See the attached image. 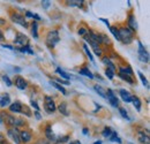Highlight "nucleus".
<instances>
[{
	"instance_id": "cd10ccee",
	"label": "nucleus",
	"mask_w": 150,
	"mask_h": 144,
	"mask_svg": "<svg viewBox=\"0 0 150 144\" xmlns=\"http://www.w3.org/2000/svg\"><path fill=\"white\" fill-rule=\"evenodd\" d=\"M119 77H120L121 80L126 81V82H127V83H129V84H134V80H133V77L129 76V75H126V74L119 73Z\"/></svg>"
},
{
	"instance_id": "c85d7f7f",
	"label": "nucleus",
	"mask_w": 150,
	"mask_h": 144,
	"mask_svg": "<svg viewBox=\"0 0 150 144\" xmlns=\"http://www.w3.org/2000/svg\"><path fill=\"white\" fill-rule=\"evenodd\" d=\"M137 75H139V77H140V80H141L142 84H143L147 89H149V82H148V80L146 78V76H144L141 72H137Z\"/></svg>"
},
{
	"instance_id": "603ef678",
	"label": "nucleus",
	"mask_w": 150,
	"mask_h": 144,
	"mask_svg": "<svg viewBox=\"0 0 150 144\" xmlns=\"http://www.w3.org/2000/svg\"><path fill=\"white\" fill-rule=\"evenodd\" d=\"M68 144H81V142L77 141V140H75V141H71V143H68Z\"/></svg>"
},
{
	"instance_id": "393cba45",
	"label": "nucleus",
	"mask_w": 150,
	"mask_h": 144,
	"mask_svg": "<svg viewBox=\"0 0 150 144\" xmlns=\"http://www.w3.org/2000/svg\"><path fill=\"white\" fill-rule=\"evenodd\" d=\"M80 75H82V76H86V77H88V78H90V80H93L94 78V74L90 72L87 67H84V68H82V69H80Z\"/></svg>"
},
{
	"instance_id": "09e8293b",
	"label": "nucleus",
	"mask_w": 150,
	"mask_h": 144,
	"mask_svg": "<svg viewBox=\"0 0 150 144\" xmlns=\"http://www.w3.org/2000/svg\"><path fill=\"white\" fill-rule=\"evenodd\" d=\"M4 118H5V114H4L2 112H0V124H4V122H5Z\"/></svg>"
},
{
	"instance_id": "e433bc0d",
	"label": "nucleus",
	"mask_w": 150,
	"mask_h": 144,
	"mask_svg": "<svg viewBox=\"0 0 150 144\" xmlns=\"http://www.w3.org/2000/svg\"><path fill=\"white\" fill-rule=\"evenodd\" d=\"M68 140H69V136H68V135H66V136H62V137L57 138L56 143H66Z\"/></svg>"
},
{
	"instance_id": "b1692460",
	"label": "nucleus",
	"mask_w": 150,
	"mask_h": 144,
	"mask_svg": "<svg viewBox=\"0 0 150 144\" xmlns=\"http://www.w3.org/2000/svg\"><path fill=\"white\" fill-rule=\"evenodd\" d=\"M50 84H51V85H52L53 88H56V89L58 91H60V92H61V93H62L64 96H66V95H67V91H66V89H65V88H64L62 85L58 84L57 82H54V81H50Z\"/></svg>"
},
{
	"instance_id": "a878e982",
	"label": "nucleus",
	"mask_w": 150,
	"mask_h": 144,
	"mask_svg": "<svg viewBox=\"0 0 150 144\" xmlns=\"http://www.w3.org/2000/svg\"><path fill=\"white\" fill-rule=\"evenodd\" d=\"M31 35L34 38H38V23L37 21H33L31 23Z\"/></svg>"
},
{
	"instance_id": "412c9836",
	"label": "nucleus",
	"mask_w": 150,
	"mask_h": 144,
	"mask_svg": "<svg viewBox=\"0 0 150 144\" xmlns=\"http://www.w3.org/2000/svg\"><path fill=\"white\" fill-rule=\"evenodd\" d=\"M56 72L58 73V74H59V75H60L62 78H65L66 81H69V80L72 78V76H73V75H71V74L66 73L65 71H64V69H61V68H59V67H58V68L56 69Z\"/></svg>"
},
{
	"instance_id": "5fc2aeb1",
	"label": "nucleus",
	"mask_w": 150,
	"mask_h": 144,
	"mask_svg": "<svg viewBox=\"0 0 150 144\" xmlns=\"http://www.w3.org/2000/svg\"><path fill=\"white\" fill-rule=\"evenodd\" d=\"M83 134H84V135L88 134V129H87V128H83Z\"/></svg>"
},
{
	"instance_id": "37998d69",
	"label": "nucleus",
	"mask_w": 150,
	"mask_h": 144,
	"mask_svg": "<svg viewBox=\"0 0 150 144\" xmlns=\"http://www.w3.org/2000/svg\"><path fill=\"white\" fill-rule=\"evenodd\" d=\"M42 6H43V8L47 9V8L51 6V1H49V0H44V1H42Z\"/></svg>"
},
{
	"instance_id": "3c124183",
	"label": "nucleus",
	"mask_w": 150,
	"mask_h": 144,
	"mask_svg": "<svg viewBox=\"0 0 150 144\" xmlns=\"http://www.w3.org/2000/svg\"><path fill=\"white\" fill-rule=\"evenodd\" d=\"M2 46H4V47H6V49H9V50H14V47H13L12 45H6V44H2Z\"/></svg>"
},
{
	"instance_id": "58836bf2",
	"label": "nucleus",
	"mask_w": 150,
	"mask_h": 144,
	"mask_svg": "<svg viewBox=\"0 0 150 144\" xmlns=\"http://www.w3.org/2000/svg\"><path fill=\"white\" fill-rule=\"evenodd\" d=\"M23 112V114H25L27 116H31V112H30V109H29V107L28 106H22V111H21V113Z\"/></svg>"
},
{
	"instance_id": "13d9d810",
	"label": "nucleus",
	"mask_w": 150,
	"mask_h": 144,
	"mask_svg": "<svg viewBox=\"0 0 150 144\" xmlns=\"http://www.w3.org/2000/svg\"><path fill=\"white\" fill-rule=\"evenodd\" d=\"M127 144H133V143H127Z\"/></svg>"
},
{
	"instance_id": "4c0bfd02",
	"label": "nucleus",
	"mask_w": 150,
	"mask_h": 144,
	"mask_svg": "<svg viewBox=\"0 0 150 144\" xmlns=\"http://www.w3.org/2000/svg\"><path fill=\"white\" fill-rule=\"evenodd\" d=\"M2 81L6 83V85H7V87H12V84H13V83H12V81H11V78H9L7 75H4V76H2Z\"/></svg>"
},
{
	"instance_id": "6e6552de",
	"label": "nucleus",
	"mask_w": 150,
	"mask_h": 144,
	"mask_svg": "<svg viewBox=\"0 0 150 144\" xmlns=\"http://www.w3.org/2000/svg\"><path fill=\"white\" fill-rule=\"evenodd\" d=\"M106 99L109 100V103L112 105L113 107H119V99L114 95L113 90H111V89L106 90Z\"/></svg>"
},
{
	"instance_id": "de8ad7c7",
	"label": "nucleus",
	"mask_w": 150,
	"mask_h": 144,
	"mask_svg": "<svg viewBox=\"0 0 150 144\" xmlns=\"http://www.w3.org/2000/svg\"><path fill=\"white\" fill-rule=\"evenodd\" d=\"M99 20H100V21H103V22H104V23L108 25V28H110V27H111V25H110V22H109L106 18H99Z\"/></svg>"
},
{
	"instance_id": "9d476101",
	"label": "nucleus",
	"mask_w": 150,
	"mask_h": 144,
	"mask_svg": "<svg viewBox=\"0 0 150 144\" xmlns=\"http://www.w3.org/2000/svg\"><path fill=\"white\" fill-rule=\"evenodd\" d=\"M15 87H16L19 90H25L27 87H28V82H27L23 77L18 76V77L15 78Z\"/></svg>"
},
{
	"instance_id": "9b49d317",
	"label": "nucleus",
	"mask_w": 150,
	"mask_h": 144,
	"mask_svg": "<svg viewBox=\"0 0 150 144\" xmlns=\"http://www.w3.org/2000/svg\"><path fill=\"white\" fill-rule=\"evenodd\" d=\"M22 103L19 102V100H15L14 103H11V105L8 106L9 107V111L12 112V113H21V111H22Z\"/></svg>"
},
{
	"instance_id": "a18cd8bd",
	"label": "nucleus",
	"mask_w": 150,
	"mask_h": 144,
	"mask_svg": "<svg viewBox=\"0 0 150 144\" xmlns=\"http://www.w3.org/2000/svg\"><path fill=\"white\" fill-rule=\"evenodd\" d=\"M102 42L105 43V44H110V43H111L110 38L106 36V35H102Z\"/></svg>"
},
{
	"instance_id": "a211bd4d",
	"label": "nucleus",
	"mask_w": 150,
	"mask_h": 144,
	"mask_svg": "<svg viewBox=\"0 0 150 144\" xmlns=\"http://www.w3.org/2000/svg\"><path fill=\"white\" fill-rule=\"evenodd\" d=\"M45 135H46V137H47L49 140H51L52 142H56L57 137H56V135L53 134V131H52V128H51V126L46 127V129H45Z\"/></svg>"
},
{
	"instance_id": "473e14b6",
	"label": "nucleus",
	"mask_w": 150,
	"mask_h": 144,
	"mask_svg": "<svg viewBox=\"0 0 150 144\" xmlns=\"http://www.w3.org/2000/svg\"><path fill=\"white\" fill-rule=\"evenodd\" d=\"M83 50H84V52L87 53V55L89 56V59H90V61H91L93 64H95L94 55H93V53L90 52V50H89V47H88V45H87V44H84V45H83Z\"/></svg>"
},
{
	"instance_id": "6ab92c4d",
	"label": "nucleus",
	"mask_w": 150,
	"mask_h": 144,
	"mask_svg": "<svg viewBox=\"0 0 150 144\" xmlns=\"http://www.w3.org/2000/svg\"><path fill=\"white\" fill-rule=\"evenodd\" d=\"M67 5L71 6V7H79V8H81L84 5V1L83 0H68Z\"/></svg>"
},
{
	"instance_id": "ea45409f",
	"label": "nucleus",
	"mask_w": 150,
	"mask_h": 144,
	"mask_svg": "<svg viewBox=\"0 0 150 144\" xmlns=\"http://www.w3.org/2000/svg\"><path fill=\"white\" fill-rule=\"evenodd\" d=\"M105 75H106V77L109 78V80H113V77H114V72H112L111 69H106L105 71Z\"/></svg>"
},
{
	"instance_id": "aec40b11",
	"label": "nucleus",
	"mask_w": 150,
	"mask_h": 144,
	"mask_svg": "<svg viewBox=\"0 0 150 144\" xmlns=\"http://www.w3.org/2000/svg\"><path fill=\"white\" fill-rule=\"evenodd\" d=\"M102 61H103V64H104V65H106V66L109 67V69H111L112 72H115V66H114V64H113L112 61L110 60V58L104 56V58L102 59Z\"/></svg>"
},
{
	"instance_id": "a19ab883",
	"label": "nucleus",
	"mask_w": 150,
	"mask_h": 144,
	"mask_svg": "<svg viewBox=\"0 0 150 144\" xmlns=\"http://www.w3.org/2000/svg\"><path fill=\"white\" fill-rule=\"evenodd\" d=\"M54 82H57L58 84H64V85H68L69 84V81H65V80H62V78H57Z\"/></svg>"
},
{
	"instance_id": "1a4fd4ad",
	"label": "nucleus",
	"mask_w": 150,
	"mask_h": 144,
	"mask_svg": "<svg viewBox=\"0 0 150 144\" xmlns=\"http://www.w3.org/2000/svg\"><path fill=\"white\" fill-rule=\"evenodd\" d=\"M14 43H15V45H19L21 47H23V46L28 45L29 39H28V37L25 36V35H23V34H21V32H18L15 39H14Z\"/></svg>"
},
{
	"instance_id": "c9c22d12",
	"label": "nucleus",
	"mask_w": 150,
	"mask_h": 144,
	"mask_svg": "<svg viewBox=\"0 0 150 144\" xmlns=\"http://www.w3.org/2000/svg\"><path fill=\"white\" fill-rule=\"evenodd\" d=\"M25 16H27V18H35V20H37V21L40 20V16H39V15L35 14V13H31V12H29V11H27V12H25Z\"/></svg>"
},
{
	"instance_id": "dca6fc26",
	"label": "nucleus",
	"mask_w": 150,
	"mask_h": 144,
	"mask_svg": "<svg viewBox=\"0 0 150 144\" xmlns=\"http://www.w3.org/2000/svg\"><path fill=\"white\" fill-rule=\"evenodd\" d=\"M131 103H133L134 107L136 108V111H137V112H140V111H141L142 103H141V100H140V98H139V97H136V96H132V102H131Z\"/></svg>"
},
{
	"instance_id": "2eb2a0df",
	"label": "nucleus",
	"mask_w": 150,
	"mask_h": 144,
	"mask_svg": "<svg viewBox=\"0 0 150 144\" xmlns=\"http://www.w3.org/2000/svg\"><path fill=\"white\" fill-rule=\"evenodd\" d=\"M20 140L24 143H28L31 141V133L28 130H21L20 131Z\"/></svg>"
},
{
	"instance_id": "bb28decb",
	"label": "nucleus",
	"mask_w": 150,
	"mask_h": 144,
	"mask_svg": "<svg viewBox=\"0 0 150 144\" xmlns=\"http://www.w3.org/2000/svg\"><path fill=\"white\" fill-rule=\"evenodd\" d=\"M114 131L111 127H105L104 129H103V131H102V135L105 137V138H110V136L112 135V133Z\"/></svg>"
},
{
	"instance_id": "49530a36",
	"label": "nucleus",
	"mask_w": 150,
	"mask_h": 144,
	"mask_svg": "<svg viewBox=\"0 0 150 144\" xmlns=\"http://www.w3.org/2000/svg\"><path fill=\"white\" fill-rule=\"evenodd\" d=\"M6 143V140H5V136L2 134H0V144H5Z\"/></svg>"
},
{
	"instance_id": "f3484780",
	"label": "nucleus",
	"mask_w": 150,
	"mask_h": 144,
	"mask_svg": "<svg viewBox=\"0 0 150 144\" xmlns=\"http://www.w3.org/2000/svg\"><path fill=\"white\" fill-rule=\"evenodd\" d=\"M137 137H139V141L142 144H150L149 143V136L148 134H144L143 131H139L137 134Z\"/></svg>"
},
{
	"instance_id": "f704fd0d",
	"label": "nucleus",
	"mask_w": 150,
	"mask_h": 144,
	"mask_svg": "<svg viewBox=\"0 0 150 144\" xmlns=\"http://www.w3.org/2000/svg\"><path fill=\"white\" fill-rule=\"evenodd\" d=\"M119 113H120V115L122 116V118H125L126 120H131V118H129V115H128V112L125 109L124 107H119Z\"/></svg>"
},
{
	"instance_id": "4468645a",
	"label": "nucleus",
	"mask_w": 150,
	"mask_h": 144,
	"mask_svg": "<svg viewBox=\"0 0 150 144\" xmlns=\"http://www.w3.org/2000/svg\"><path fill=\"white\" fill-rule=\"evenodd\" d=\"M128 28H129L131 30H133L134 32L139 29V25H137L136 18H135V16H134L133 14H131V15L128 16Z\"/></svg>"
},
{
	"instance_id": "f257e3e1",
	"label": "nucleus",
	"mask_w": 150,
	"mask_h": 144,
	"mask_svg": "<svg viewBox=\"0 0 150 144\" xmlns=\"http://www.w3.org/2000/svg\"><path fill=\"white\" fill-rule=\"evenodd\" d=\"M119 30V38H120V42H122L124 44H131L133 42V38H134V31L131 30L128 27L127 28H120L118 29Z\"/></svg>"
},
{
	"instance_id": "c756f323",
	"label": "nucleus",
	"mask_w": 150,
	"mask_h": 144,
	"mask_svg": "<svg viewBox=\"0 0 150 144\" xmlns=\"http://www.w3.org/2000/svg\"><path fill=\"white\" fill-rule=\"evenodd\" d=\"M111 142H117V143L119 144H122V141H121V138L118 136V134H117V131H113L112 135L110 136V138H109Z\"/></svg>"
},
{
	"instance_id": "4d7b16f0",
	"label": "nucleus",
	"mask_w": 150,
	"mask_h": 144,
	"mask_svg": "<svg viewBox=\"0 0 150 144\" xmlns=\"http://www.w3.org/2000/svg\"><path fill=\"white\" fill-rule=\"evenodd\" d=\"M94 144H102V141H99V140H98V141H96Z\"/></svg>"
},
{
	"instance_id": "c03bdc74",
	"label": "nucleus",
	"mask_w": 150,
	"mask_h": 144,
	"mask_svg": "<svg viewBox=\"0 0 150 144\" xmlns=\"http://www.w3.org/2000/svg\"><path fill=\"white\" fill-rule=\"evenodd\" d=\"M87 34H88V30L86 28H80L79 29V35L80 36H86Z\"/></svg>"
},
{
	"instance_id": "864d4df0",
	"label": "nucleus",
	"mask_w": 150,
	"mask_h": 144,
	"mask_svg": "<svg viewBox=\"0 0 150 144\" xmlns=\"http://www.w3.org/2000/svg\"><path fill=\"white\" fill-rule=\"evenodd\" d=\"M0 40H5V37H4V34L1 31V29H0Z\"/></svg>"
},
{
	"instance_id": "5701e85b",
	"label": "nucleus",
	"mask_w": 150,
	"mask_h": 144,
	"mask_svg": "<svg viewBox=\"0 0 150 144\" xmlns=\"http://www.w3.org/2000/svg\"><path fill=\"white\" fill-rule=\"evenodd\" d=\"M58 109H59V112H60L62 115H65V116H68V115H69V112H68V109H67V104H66V103H60Z\"/></svg>"
},
{
	"instance_id": "7c9ffc66",
	"label": "nucleus",
	"mask_w": 150,
	"mask_h": 144,
	"mask_svg": "<svg viewBox=\"0 0 150 144\" xmlns=\"http://www.w3.org/2000/svg\"><path fill=\"white\" fill-rule=\"evenodd\" d=\"M119 73H122V74H126V75L132 76L133 75V69H132L129 66H127V67H120L119 68Z\"/></svg>"
},
{
	"instance_id": "39448f33",
	"label": "nucleus",
	"mask_w": 150,
	"mask_h": 144,
	"mask_svg": "<svg viewBox=\"0 0 150 144\" xmlns=\"http://www.w3.org/2000/svg\"><path fill=\"white\" fill-rule=\"evenodd\" d=\"M5 118L7 120V124L9 126L14 127V128H18V127H21L24 125V120L23 119H20V118L13 116V115H6V114H5Z\"/></svg>"
},
{
	"instance_id": "2f4dec72",
	"label": "nucleus",
	"mask_w": 150,
	"mask_h": 144,
	"mask_svg": "<svg viewBox=\"0 0 150 144\" xmlns=\"http://www.w3.org/2000/svg\"><path fill=\"white\" fill-rule=\"evenodd\" d=\"M20 52H22V53H29L31 54V55H34L35 52L31 50V47L29 46V44L28 45H25V46H23V47H20Z\"/></svg>"
},
{
	"instance_id": "8fccbe9b",
	"label": "nucleus",
	"mask_w": 150,
	"mask_h": 144,
	"mask_svg": "<svg viewBox=\"0 0 150 144\" xmlns=\"http://www.w3.org/2000/svg\"><path fill=\"white\" fill-rule=\"evenodd\" d=\"M34 113H35V115H36V118H37L38 120H40V119H42V116H40V114H39V112H38V111H35Z\"/></svg>"
},
{
	"instance_id": "0eeeda50",
	"label": "nucleus",
	"mask_w": 150,
	"mask_h": 144,
	"mask_svg": "<svg viewBox=\"0 0 150 144\" xmlns=\"http://www.w3.org/2000/svg\"><path fill=\"white\" fill-rule=\"evenodd\" d=\"M11 18H12V21H13L14 23L20 24L21 27L28 28V22H27V20H25V18H24L23 15H21L19 13H13V14L11 15Z\"/></svg>"
},
{
	"instance_id": "ddd939ff",
	"label": "nucleus",
	"mask_w": 150,
	"mask_h": 144,
	"mask_svg": "<svg viewBox=\"0 0 150 144\" xmlns=\"http://www.w3.org/2000/svg\"><path fill=\"white\" fill-rule=\"evenodd\" d=\"M119 95L121 97V99L125 102V103H131L132 102V95L129 91H127L126 89H120L119 90Z\"/></svg>"
},
{
	"instance_id": "79ce46f5",
	"label": "nucleus",
	"mask_w": 150,
	"mask_h": 144,
	"mask_svg": "<svg viewBox=\"0 0 150 144\" xmlns=\"http://www.w3.org/2000/svg\"><path fill=\"white\" fill-rule=\"evenodd\" d=\"M30 104H31V106H33V107L35 108L36 111H38V112H39V109H40V107L38 106V104H37V102H36V100L31 99V100H30Z\"/></svg>"
},
{
	"instance_id": "72a5a7b5",
	"label": "nucleus",
	"mask_w": 150,
	"mask_h": 144,
	"mask_svg": "<svg viewBox=\"0 0 150 144\" xmlns=\"http://www.w3.org/2000/svg\"><path fill=\"white\" fill-rule=\"evenodd\" d=\"M109 29H110L111 34L114 36V38H115L117 40H119V42H120V38H119V30L117 29V27H110Z\"/></svg>"
},
{
	"instance_id": "f8f14e48",
	"label": "nucleus",
	"mask_w": 150,
	"mask_h": 144,
	"mask_svg": "<svg viewBox=\"0 0 150 144\" xmlns=\"http://www.w3.org/2000/svg\"><path fill=\"white\" fill-rule=\"evenodd\" d=\"M11 105V97L8 93H2L0 96V107H7Z\"/></svg>"
},
{
	"instance_id": "f03ea898",
	"label": "nucleus",
	"mask_w": 150,
	"mask_h": 144,
	"mask_svg": "<svg viewBox=\"0 0 150 144\" xmlns=\"http://www.w3.org/2000/svg\"><path fill=\"white\" fill-rule=\"evenodd\" d=\"M59 40H60V37H59V32L57 30H51V31L47 32L45 42H46V45L49 47H51V49L54 47L57 44L59 43Z\"/></svg>"
},
{
	"instance_id": "423d86ee",
	"label": "nucleus",
	"mask_w": 150,
	"mask_h": 144,
	"mask_svg": "<svg viewBox=\"0 0 150 144\" xmlns=\"http://www.w3.org/2000/svg\"><path fill=\"white\" fill-rule=\"evenodd\" d=\"M7 135H8V137H9L15 144H21V140H20V130L18 129V128H14V127L9 128V129L7 130Z\"/></svg>"
},
{
	"instance_id": "4be33fe9",
	"label": "nucleus",
	"mask_w": 150,
	"mask_h": 144,
	"mask_svg": "<svg viewBox=\"0 0 150 144\" xmlns=\"http://www.w3.org/2000/svg\"><path fill=\"white\" fill-rule=\"evenodd\" d=\"M94 89L96 90V92H97V93H98V95H99L102 98L106 99V90H105V89H104L102 85H98V84H97V85H95V87H94Z\"/></svg>"
},
{
	"instance_id": "7ed1b4c3",
	"label": "nucleus",
	"mask_w": 150,
	"mask_h": 144,
	"mask_svg": "<svg viewBox=\"0 0 150 144\" xmlns=\"http://www.w3.org/2000/svg\"><path fill=\"white\" fill-rule=\"evenodd\" d=\"M44 102H45V104H44V108H45V111H46L49 114H52V113L57 109L56 103H54L53 98H52V97H50V96H45Z\"/></svg>"
},
{
	"instance_id": "6e6d98bb",
	"label": "nucleus",
	"mask_w": 150,
	"mask_h": 144,
	"mask_svg": "<svg viewBox=\"0 0 150 144\" xmlns=\"http://www.w3.org/2000/svg\"><path fill=\"white\" fill-rule=\"evenodd\" d=\"M6 22H5V20L4 18H0V24H5Z\"/></svg>"
},
{
	"instance_id": "20e7f679",
	"label": "nucleus",
	"mask_w": 150,
	"mask_h": 144,
	"mask_svg": "<svg viewBox=\"0 0 150 144\" xmlns=\"http://www.w3.org/2000/svg\"><path fill=\"white\" fill-rule=\"evenodd\" d=\"M137 52H139V58L142 62H148L149 61V52L147 51V49L143 46V44L141 42H137Z\"/></svg>"
}]
</instances>
